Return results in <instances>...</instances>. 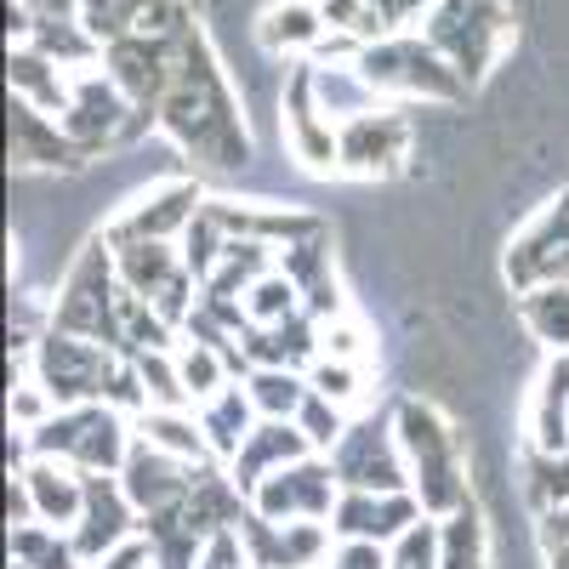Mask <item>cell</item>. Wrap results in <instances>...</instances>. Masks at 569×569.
Listing matches in <instances>:
<instances>
[{"label":"cell","instance_id":"1","mask_svg":"<svg viewBox=\"0 0 569 569\" xmlns=\"http://www.w3.org/2000/svg\"><path fill=\"white\" fill-rule=\"evenodd\" d=\"M177 74H171V91L160 103V126L182 142L194 160L228 171V166H246L251 160V142H246V126H240V103H233V86L211 52V40L200 34V23H188L177 40Z\"/></svg>","mask_w":569,"mask_h":569},{"label":"cell","instance_id":"2","mask_svg":"<svg viewBox=\"0 0 569 569\" xmlns=\"http://www.w3.org/2000/svg\"><path fill=\"white\" fill-rule=\"evenodd\" d=\"M131 445H137V427L126 421V410L69 405V410L46 416L34 433H12V461L29 467L34 456H52V461H69L80 472H120Z\"/></svg>","mask_w":569,"mask_h":569},{"label":"cell","instance_id":"3","mask_svg":"<svg viewBox=\"0 0 569 569\" xmlns=\"http://www.w3.org/2000/svg\"><path fill=\"white\" fill-rule=\"evenodd\" d=\"M393 433L399 450L410 461V490L421 501L427 518H450L456 507H467V479H461V433L421 399H405L393 410Z\"/></svg>","mask_w":569,"mask_h":569},{"label":"cell","instance_id":"4","mask_svg":"<svg viewBox=\"0 0 569 569\" xmlns=\"http://www.w3.org/2000/svg\"><path fill=\"white\" fill-rule=\"evenodd\" d=\"M359 74L370 80L376 98H421V103H461L467 98V80L456 74V63L427 46L416 29L410 34H388V40H370L359 46Z\"/></svg>","mask_w":569,"mask_h":569},{"label":"cell","instance_id":"5","mask_svg":"<svg viewBox=\"0 0 569 569\" xmlns=\"http://www.w3.org/2000/svg\"><path fill=\"white\" fill-rule=\"evenodd\" d=\"M416 34L439 46L467 86H479L512 46V12L501 0H433V12L421 18Z\"/></svg>","mask_w":569,"mask_h":569},{"label":"cell","instance_id":"6","mask_svg":"<svg viewBox=\"0 0 569 569\" xmlns=\"http://www.w3.org/2000/svg\"><path fill=\"white\" fill-rule=\"evenodd\" d=\"M120 353L103 348V342H86V337H69V330H52L34 342V382L52 393L58 410L69 405H109L114 382H120Z\"/></svg>","mask_w":569,"mask_h":569},{"label":"cell","instance_id":"7","mask_svg":"<svg viewBox=\"0 0 569 569\" xmlns=\"http://www.w3.org/2000/svg\"><path fill=\"white\" fill-rule=\"evenodd\" d=\"M52 330H69V337L114 348V337H120V268H114L109 240L86 246L74 257L63 291L52 302Z\"/></svg>","mask_w":569,"mask_h":569},{"label":"cell","instance_id":"8","mask_svg":"<svg viewBox=\"0 0 569 569\" xmlns=\"http://www.w3.org/2000/svg\"><path fill=\"white\" fill-rule=\"evenodd\" d=\"M160 126V114H142L126 91L114 86L109 69H80L74 74V98H69V114H63V131L74 137V149L91 160L114 149V142H131L137 131Z\"/></svg>","mask_w":569,"mask_h":569},{"label":"cell","instance_id":"9","mask_svg":"<svg viewBox=\"0 0 569 569\" xmlns=\"http://www.w3.org/2000/svg\"><path fill=\"white\" fill-rule=\"evenodd\" d=\"M337 501H342V485L330 456H302L291 467H279L273 479H262V490L251 496V512L273 518V525H330Z\"/></svg>","mask_w":569,"mask_h":569},{"label":"cell","instance_id":"10","mask_svg":"<svg viewBox=\"0 0 569 569\" xmlns=\"http://www.w3.org/2000/svg\"><path fill=\"white\" fill-rule=\"evenodd\" d=\"M330 467H337L342 490H370V496L410 490V461L399 450V433H393V427H376V421H353L342 433V445L330 450Z\"/></svg>","mask_w":569,"mask_h":569},{"label":"cell","instance_id":"11","mask_svg":"<svg viewBox=\"0 0 569 569\" xmlns=\"http://www.w3.org/2000/svg\"><path fill=\"white\" fill-rule=\"evenodd\" d=\"M507 279L518 291L536 284H569V188L558 200H547L507 246Z\"/></svg>","mask_w":569,"mask_h":569},{"label":"cell","instance_id":"12","mask_svg":"<svg viewBox=\"0 0 569 569\" xmlns=\"http://www.w3.org/2000/svg\"><path fill=\"white\" fill-rule=\"evenodd\" d=\"M137 530H142V512L126 496L120 472H86V507H80V525L69 530L74 536V552L86 563H103L109 552L131 547Z\"/></svg>","mask_w":569,"mask_h":569},{"label":"cell","instance_id":"13","mask_svg":"<svg viewBox=\"0 0 569 569\" xmlns=\"http://www.w3.org/2000/svg\"><path fill=\"white\" fill-rule=\"evenodd\" d=\"M410 154V120L393 109H370L337 131V171L348 177H393Z\"/></svg>","mask_w":569,"mask_h":569},{"label":"cell","instance_id":"14","mask_svg":"<svg viewBox=\"0 0 569 569\" xmlns=\"http://www.w3.org/2000/svg\"><path fill=\"white\" fill-rule=\"evenodd\" d=\"M177 40V34H171ZM171 40H154V34H131V40H114L103 52V69L114 74V86L142 109V114H160L166 91H171V74H177V52Z\"/></svg>","mask_w":569,"mask_h":569},{"label":"cell","instance_id":"15","mask_svg":"<svg viewBox=\"0 0 569 569\" xmlns=\"http://www.w3.org/2000/svg\"><path fill=\"white\" fill-rule=\"evenodd\" d=\"M421 501L410 490L399 496H370V490H342L337 512H330V536L337 541H376V547H393L399 536H410L421 525Z\"/></svg>","mask_w":569,"mask_h":569},{"label":"cell","instance_id":"16","mask_svg":"<svg viewBox=\"0 0 569 569\" xmlns=\"http://www.w3.org/2000/svg\"><path fill=\"white\" fill-rule=\"evenodd\" d=\"M240 541L251 569H325L330 558V525H273L262 512H246Z\"/></svg>","mask_w":569,"mask_h":569},{"label":"cell","instance_id":"17","mask_svg":"<svg viewBox=\"0 0 569 569\" xmlns=\"http://www.w3.org/2000/svg\"><path fill=\"white\" fill-rule=\"evenodd\" d=\"M206 211V194L194 182H154L126 217H114L103 228V240H182L188 222Z\"/></svg>","mask_w":569,"mask_h":569},{"label":"cell","instance_id":"18","mask_svg":"<svg viewBox=\"0 0 569 569\" xmlns=\"http://www.w3.org/2000/svg\"><path fill=\"white\" fill-rule=\"evenodd\" d=\"M284 149L308 171H337V126L313 98V63H297L284 80Z\"/></svg>","mask_w":569,"mask_h":569},{"label":"cell","instance_id":"19","mask_svg":"<svg viewBox=\"0 0 569 569\" xmlns=\"http://www.w3.org/2000/svg\"><path fill=\"white\" fill-rule=\"evenodd\" d=\"M194 472H200V467H188V461H177V456H166V450H154V445L137 439L131 456H126V467H120V485H126V496L137 501L142 518H154V512L188 501V490H194Z\"/></svg>","mask_w":569,"mask_h":569},{"label":"cell","instance_id":"20","mask_svg":"<svg viewBox=\"0 0 569 569\" xmlns=\"http://www.w3.org/2000/svg\"><path fill=\"white\" fill-rule=\"evenodd\" d=\"M302 456H319V450L308 445V433H302L297 421H257V433L240 445V456L228 461V479L240 485L246 496H257L262 479H273L279 467H291Z\"/></svg>","mask_w":569,"mask_h":569},{"label":"cell","instance_id":"21","mask_svg":"<svg viewBox=\"0 0 569 569\" xmlns=\"http://www.w3.org/2000/svg\"><path fill=\"white\" fill-rule=\"evenodd\" d=\"M18 479L34 496V518L52 530H74L80 525V507H86V472L52 456H34L29 467H18Z\"/></svg>","mask_w":569,"mask_h":569},{"label":"cell","instance_id":"22","mask_svg":"<svg viewBox=\"0 0 569 569\" xmlns=\"http://www.w3.org/2000/svg\"><path fill=\"white\" fill-rule=\"evenodd\" d=\"M12 98L63 120L69 114V98H74V69L52 63L46 52H34V46H12Z\"/></svg>","mask_w":569,"mask_h":569},{"label":"cell","instance_id":"23","mask_svg":"<svg viewBox=\"0 0 569 569\" xmlns=\"http://www.w3.org/2000/svg\"><path fill=\"white\" fill-rule=\"evenodd\" d=\"M86 154L74 149V137L63 131V120L40 114L29 103L12 98V166H80Z\"/></svg>","mask_w":569,"mask_h":569},{"label":"cell","instance_id":"24","mask_svg":"<svg viewBox=\"0 0 569 569\" xmlns=\"http://www.w3.org/2000/svg\"><path fill=\"white\" fill-rule=\"evenodd\" d=\"M194 416H200V433H206L211 456H222V461L240 456V445L257 433V421H262L257 405H251V388H246V382H228L217 399L194 405Z\"/></svg>","mask_w":569,"mask_h":569},{"label":"cell","instance_id":"25","mask_svg":"<svg viewBox=\"0 0 569 569\" xmlns=\"http://www.w3.org/2000/svg\"><path fill=\"white\" fill-rule=\"evenodd\" d=\"M257 34H262L268 52H279V58H308V52H325L330 23L319 12V0H284V7L262 12Z\"/></svg>","mask_w":569,"mask_h":569},{"label":"cell","instance_id":"26","mask_svg":"<svg viewBox=\"0 0 569 569\" xmlns=\"http://www.w3.org/2000/svg\"><path fill=\"white\" fill-rule=\"evenodd\" d=\"M530 450H541V456L569 450V353H558L541 370V388L530 405Z\"/></svg>","mask_w":569,"mask_h":569},{"label":"cell","instance_id":"27","mask_svg":"<svg viewBox=\"0 0 569 569\" xmlns=\"http://www.w3.org/2000/svg\"><path fill=\"white\" fill-rule=\"evenodd\" d=\"M313 98H319L325 120L337 126V131L348 120L370 114V109H382V98L370 91V80L359 74V63H313Z\"/></svg>","mask_w":569,"mask_h":569},{"label":"cell","instance_id":"28","mask_svg":"<svg viewBox=\"0 0 569 569\" xmlns=\"http://www.w3.org/2000/svg\"><path fill=\"white\" fill-rule=\"evenodd\" d=\"M131 427H137L142 445H154V450H166V456H177L188 467H211V445L200 433V416H188V410H142Z\"/></svg>","mask_w":569,"mask_h":569},{"label":"cell","instance_id":"29","mask_svg":"<svg viewBox=\"0 0 569 569\" xmlns=\"http://www.w3.org/2000/svg\"><path fill=\"white\" fill-rule=\"evenodd\" d=\"M518 319H525V330L541 348L569 353V284H536V291H518Z\"/></svg>","mask_w":569,"mask_h":569},{"label":"cell","instance_id":"30","mask_svg":"<svg viewBox=\"0 0 569 569\" xmlns=\"http://www.w3.org/2000/svg\"><path fill=\"white\" fill-rule=\"evenodd\" d=\"M246 388H251V405L262 421H297V410L308 405V370H251L246 376Z\"/></svg>","mask_w":569,"mask_h":569},{"label":"cell","instance_id":"31","mask_svg":"<svg viewBox=\"0 0 569 569\" xmlns=\"http://www.w3.org/2000/svg\"><path fill=\"white\" fill-rule=\"evenodd\" d=\"M12 569H86V558L74 552L69 530L23 525V530H12Z\"/></svg>","mask_w":569,"mask_h":569},{"label":"cell","instance_id":"32","mask_svg":"<svg viewBox=\"0 0 569 569\" xmlns=\"http://www.w3.org/2000/svg\"><path fill=\"white\" fill-rule=\"evenodd\" d=\"M439 541H445L439 569H485V518L472 501L456 507L450 518H439Z\"/></svg>","mask_w":569,"mask_h":569},{"label":"cell","instance_id":"33","mask_svg":"<svg viewBox=\"0 0 569 569\" xmlns=\"http://www.w3.org/2000/svg\"><path fill=\"white\" fill-rule=\"evenodd\" d=\"M177 370H182V388H188V399H194V405L217 399L228 388V376H233L228 353L211 348V342H177Z\"/></svg>","mask_w":569,"mask_h":569},{"label":"cell","instance_id":"34","mask_svg":"<svg viewBox=\"0 0 569 569\" xmlns=\"http://www.w3.org/2000/svg\"><path fill=\"white\" fill-rule=\"evenodd\" d=\"M142 18H149V0H86L80 7V23H86V34L103 46L114 40H131V34H142Z\"/></svg>","mask_w":569,"mask_h":569},{"label":"cell","instance_id":"35","mask_svg":"<svg viewBox=\"0 0 569 569\" xmlns=\"http://www.w3.org/2000/svg\"><path fill=\"white\" fill-rule=\"evenodd\" d=\"M291 313H302V291H297V284L284 279L279 268L262 273V279L251 284V297H246V319H251V325H279V319H291Z\"/></svg>","mask_w":569,"mask_h":569},{"label":"cell","instance_id":"36","mask_svg":"<svg viewBox=\"0 0 569 569\" xmlns=\"http://www.w3.org/2000/svg\"><path fill=\"white\" fill-rule=\"evenodd\" d=\"M297 427H302V433H308V445L319 450V456H330V450H337L342 445V433H348V410L337 405V399H325V393H308V405L297 410Z\"/></svg>","mask_w":569,"mask_h":569},{"label":"cell","instance_id":"37","mask_svg":"<svg viewBox=\"0 0 569 569\" xmlns=\"http://www.w3.org/2000/svg\"><path fill=\"white\" fill-rule=\"evenodd\" d=\"M530 501L547 512V507H569V450L563 456H541L530 450V479H525Z\"/></svg>","mask_w":569,"mask_h":569},{"label":"cell","instance_id":"38","mask_svg":"<svg viewBox=\"0 0 569 569\" xmlns=\"http://www.w3.org/2000/svg\"><path fill=\"white\" fill-rule=\"evenodd\" d=\"M308 388L325 393V399H337V405H348V399H359V365L319 353V359L308 365Z\"/></svg>","mask_w":569,"mask_h":569},{"label":"cell","instance_id":"39","mask_svg":"<svg viewBox=\"0 0 569 569\" xmlns=\"http://www.w3.org/2000/svg\"><path fill=\"white\" fill-rule=\"evenodd\" d=\"M439 552H445V541H439V518H421L410 536L393 541V569H439Z\"/></svg>","mask_w":569,"mask_h":569},{"label":"cell","instance_id":"40","mask_svg":"<svg viewBox=\"0 0 569 569\" xmlns=\"http://www.w3.org/2000/svg\"><path fill=\"white\" fill-rule=\"evenodd\" d=\"M325 569H393V547L376 541H337L325 558Z\"/></svg>","mask_w":569,"mask_h":569},{"label":"cell","instance_id":"41","mask_svg":"<svg viewBox=\"0 0 569 569\" xmlns=\"http://www.w3.org/2000/svg\"><path fill=\"white\" fill-rule=\"evenodd\" d=\"M370 7H376V23H382V40H388V34L421 29V18L433 12V0H370Z\"/></svg>","mask_w":569,"mask_h":569},{"label":"cell","instance_id":"42","mask_svg":"<svg viewBox=\"0 0 569 569\" xmlns=\"http://www.w3.org/2000/svg\"><path fill=\"white\" fill-rule=\"evenodd\" d=\"M541 552H547L552 569H569V507L541 512Z\"/></svg>","mask_w":569,"mask_h":569},{"label":"cell","instance_id":"43","mask_svg":"<svg viewBox=\"0 0 569 569\" xmlns=\"http://www.w3.org/2000/svg\"><path fill=\"white\" fill-rule=\"evenodd\" d=\"M194 569H251V558H246V541H240V530H222V536H211Z\"/></svg>","mask_w":569,"mask_h":569},{"label":"cell","instance_id":"44","mask_svg":"<svg viewBox=\"0 0 569 569\" xmlns=\"http://www.w3.org/2000/svg\"><path fill=\"white\" fill-rule=\"evenodd\" d=\"M86 569H154V547L149 541H131V547H120V552H109L103 563H86Z\"/></svg>","mask_w":569,"mask_h":569},{"label":"cell","instance_id":"45","mask_svg":"<svg viewBox=\"0 0 569 569\" xmlns=\"http://www.w3.org/2000/svg\"><path fill=\"white\" fill-rule=\"evenodd\" d=\"M23 7H34V12H52V18H80L86 0H23Z\"/></svg>","mask_w":569,"mask_h":569}]
</instances>
